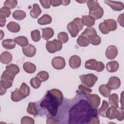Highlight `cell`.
<instances>
[{"mask_svg": "<svg viewBox=\"0 0 124 124\" xmlns=\"http://www.w3.org/2000/svg\"><path fill=\"white\" fill-rule=\"evenodd\" d=\"M63 94L57 89H52L47 92L41 100L39 105L45 112H47L50 117L56 116L59 107L62 104Z\"/></svg>", "mask_w": 124, "mask_h": 124, "instance_id": "obj_2", "label": "cell"}, {"mask_svg": "<svg viewBox=\"0 0 124 124\" xmlns=\"http://www.w3.org/2000/svg\"><path fill=\"white\" fill-rule=\"evenodd\" d=\"M73 22H74L77 25L79 31H80L83 29L84 24L83 23L82 19L79 17H76L75 19H74Z\"/></svg>", "mask_w": 124, "mask_h": 124, "instance_id": "obj_49", "label": "cell"}, {"mask_svg": "<svg viewBox=\"0 0 124 124\" xmlns=\"http://www.w3.org/2000/svg\"><path fill=\"white\" fill-rule=\"evenodd\" d=\"M67 30L72 37H76L79 31L77 25L73 21L70 22L67 26Z\"/></svg>", "mask_w": 124, "mask_h": 124, "instance_id": "obj_14", "label": "cell"}, {"mask_svg": "<svg viewBox=\"0 0 124 124\" xmlns=\"http://www.w3.org/2000/svg\"><path fill=\"white\" fill-rule=\"evenodd\" d=\"M119 67V63L115 61H113L108 62L106 64L107 70L110 73L116 72Z\"/></svg>", "mask_w": 124, "mask_h": 124, "instance_id": "obj_18", "label": "cell"}, {"mask_svg": "<svg viewBox=\"0 0 124 124\" xmlns=\"http://www.w3.org/2000/svg\"><path fill=\"white\" fill-rule=\"evenodd\" d=\"M81 36L86 37L88 39H90L97 36V32L95 29L93 27H87L84 31L81 33Z\"/></svg>", "mask_w": 124, "mask_h": 124, "instance_id": "obj_15", "label": "cell"}, {"mask_svg": "<svg viewBox=\"0 0 124 124\" xmlns=\"http://www.w3.org/2000/svg\"><path fill=\"white\" fill-rule=\"evenodd\" d=\"M31 37L32 40L34 42H38L41 39V35H40V31L37 30H34L31 32Z\"/></svg>", "mask_w": 124, "mask_h": 124, "instance_id": "obj_40", "label": "cell"}, {"mask_svg": "<svg viewBox=\"0 0 124 124\" xmlns=\"http://www.w3.org/2000/svg\"><path fill=\"white\" fill-rule=\"evenodd\" d=\"M69 64L70 67L73 69H77L80 66L81 59L77 55L72 56L69 60Z\"/></svg>", "mask_w": 124, "mask_h": 124, "instance_id": "obj_13", "label": "cell"}, {"mask_svg": "<svg viewBox=\"0 0 124 124\" xmlns=\"http://www.w3.org/2000/svg\"><path fill=\"white\" fill-rule=\"evenodd\" d=\"M89 16L92 17L95 20L99 19L101 18L104 14V10L101 7H100L96 10L93 11H89Z\"/></svg>", "mask_w": 124, "mask_h": 124, "instance_id": "obj_19", "label": "cell"}, {"mask_svg": "<svg viewBox=\"0 0 124 124\" xmlns=\"http://www.w3.org/2000/svg\"><path fill=\"white\" fill-rule=\"evenodd\" d=\"M11 98L14 102H18L23 99V96L18 89H16L11 93Z\"/></svg>", "mask_w": 124, "mask_h": 124, "instance_id": "obj_26", "label": "cell"}, {"mask_svg": "<svg viewBox=\"0 0 124 124\" xmlns=\"http://www.w3.org/2000/svg\"><path fill=\"white\" fill-rule=\"evenodd\" d=\"M107 85L111 90H116L120 87L121 80L118 77L113 76L109 78Z\"/></svg>", "mask_w": 124, "mask_h": 124, "instance_id": "obj_9", "label": "cell"}, {"mask_svg": "<svg viewBox=\"0 0 124 124\" xmlns=\"http://www.w3.org/2000/svg\"><path fill=\"white\" fill-rule=\"evenodd\" d=\"M41 80L38 78L37 77L33 78H31L30 80V84L31 85L34 89H37L38 88L41 84Z\"/></svg>", "mask_w": 124, "mask_h": 124, "instance_id": "obj_42", "label": "cell"}, {"mask_svg": "<svg viewBox=\"0 0 124 124\" xmlns=\"http://www.w3.org/2000/svg\"><path fill=\"white\" fill-rule=\"evenodd\" d=\"M42 37L45 40H48L54 35V31L51 28H46L42 30Z\"/></svg>", "mask_w": 124, "mask_h": 124, "instance_id": "obj_22", "label": "cell"}, {"mask_svg": "<svg viewBox=\"0 0 124 124\" xmlns=\"http://www.w3.org/2000/svg\"><path fill=\"white\" fill-rule=\"evenodd\" d=\"M7 28L10 31L14 33L17 32L20 30V25L14 21L10 22L7 25Z\"/></svg>", "mask_w": 124, "mask_h": 124, "instance_id": "obj_28", "label": "cell"}, {"mask_svg": "<svg viewBox=\"0 0 124 124\" xmlns=\"http://www.w3.org/2000/svg\"><path fill=\"white\" fill-rule=\"evenodd\" d=\"M22 51L23 54L28 57H33L36 51V49L33 45L28 44L24 47H22Z\"/></svg>", "mask_w": 124, "mask_h": 124, "instance_id": "obj_12", "label": "cell"}, {"mask_svg": "<svg viewBox=\"0 0 124 124\" xmlns=\"http://www.w3.org/2000/svg\"><path fill=\"white\" fill-rule=\"evenodd\" d=\"M85 67L86 69L99 72L104 69L105 65L101 62H97L95 59H90L85 62Z\"/></svg>", "mask_w": 124, "mask_h": 124, "instance_id": "obj_4", "label": "cell"}, {"mask_svg": "<svg viewBox=\"0 0 124 124\" xmlns=\"http://www.w3.org/2000/svg\"><path fill=\"white\" fill-rule=\"evenodd\" d=\"M99 92L105 97H108L110 94L111 89L107 84H102L99 87Z\"/></svg>", "mask_w": 124, "mask_h": 124, "instance_id": "obj_25", "label": "cell"}, {"mask_svg": "<svg viewBox=\"0 0 124 124\" xmlns=\"http://www.w3.org/2000/svg\"><path fill=\"white\" fill-rule=\"evenodd\" d=\"M106 56L109 60L115 59L118 54V49L116 46L113 45L109 46L106 50Z\"/></svg>", "mask_w": 124, "mask_h": 124, "instance_id": "obj_10", "label": "cell"}, {"mask_svg": "<svg viewBox=\"0 0 124 124\" xmlns=\"http://www.w3.org/2000/svg\"><path fill=\"white\" fill-rule=\"evenodd\" d=\"M6 92V90L4 89L2 86H0V95H2L5 94Z\"/></svg>", "mask_w": 124, "mask_h": 124, "instance_id": "obj_57", "label": "cell"}, {"mask_svg": "<svg viewBox=\"0 0 124 124\" xmlns=\"http://www.w3.org/2000/svg\"><path fill=\"white\" fill-rule=\"evenodd\" d=\"M100 123L99 119L98 118V116H95L92 117L89 121L88 124H99Z\"/></svg>", "mask_w": 124, "mask_h": 124, "instance_id": "obj_52", "label": "cell"}, {"mask_svg": "<svg viewBox=\"0 0 124 124\" xmlns=\"http://www.w3.org/2000/svg\"><path fill=\"white\" fill-rule=\"evenodd\" d=\"M46 49L50 53H54L58 51H60L62 47V43L57 39L52 41H47L46 44Z\"/></svg>", "mask_w": 124, "mask_h": 124, "instance_id": "obj_6", "label": "cell"}, {"mask_svg": "<svg viewBox=\"0 0 124 124\" xmlns=\"http://www.w3.org/2000/svg\"><path fill=\"white\" fill-rule=\"evenodd\" d=\"M46 124H58L59 122L53 117H48L46 121Z\"/></svg>", "mask_w": 124, "mask_h": 124, "instance_id": "obj_53", "label": "cell"}, {"mask_svg": "<svg viewBox=\"0 0 124 124\" xmlns=\"http://www.w3.org/2000/svg\"><path fill=\"white\" fill-rule=\"evenodd\" d=\"M36 77L39 78L41 82H44L48 79L49 74L46 71H41L37 74Z\"/></svg>", "mask_w": 124, "mask_h": 124, "instance_id": "obj_38", "label": "cell"}, {"mask_svg": "<svg viewBox=\"0 0 124 124\" xmlns=\"http://www.w3.org/2000/svg\"><path fill=\"white\" fill-rule=\"evenodd\" d=\"M2 45L6 49H12L15 47L16 43L14 40L11 39H5L2 42Z\"/></svg>", "mask_w": 124, "mask_h": 124, "instance_id": "obj_24", "label": "cell"}, {"mask_svg": "<svg viewBox=\"0 0 124 124\" xmlns=\"http://www.w3.org/2000/svg\"><path fill=\"white\" fill-rule=\"evenodd\" d=\"M23 68L24 71L29 74L34 73L36 69L35 65L29 62H25L23 65Z\"/></svg>", "mask_w": 124, "mask_h": 124, "instance_id": "obj_21", "label": "cell"}, {"mask_svg": "<svg viewBox=\"0 0 124 124\" xmlns=\"http://www.w3.org/2000/svg\"><path fill=\"white\" fill-rule=\"evenodd\" d=\"M52 21V18L51 17L47 14L44 15L42 16L39 18L37 22L39 24L43 25H46L50 24Z\"/></svg>", "mask_w": 124, "mask_h": 124, "instance_id": "obj_29", "label": "cell"}, {"mask_svg": "<svg viewBox=\"0 0 124 124\" xmlns=\"http://www.w3.org/2000/svg\"><path fill=\"white\" fill-rule=\"evenodd\" d=\"M106 115V117L110 120L117 119L118 121H121L123 120L124 118V108L111 106L108 108Z\"/></svg>", "mask_w": 124, "mask_h": 124, "instance_id": "obj_3", "label": "cell"}, {"mask_svg": "<svg viewBox=\"0 0 124 124\" xmlns=\"http://www.w3.org/2000/svg\"><path fill=\"white\" fill-rule=\"evenodd\" d=\"M27 112L32 115H37L38 114V111L36 107V104L34 102H30L29 103L28 106L27 108Z\"/></svg>", "mask_w": 124, "mask_h": 124, "instance_id": "obj_31", "label": "cell"}, {"mask_svg": "<svg viewBox=\"0 0 124 124\" xmlns=\"http://www.w3.org/2000/svg\"><path fill=\"white\" fill-rule=\"evenodd\" d=\"M33 8L30 11V14L31 16L34 18H37L41 14L42 11L38 4L34 3L33 4Z\"/></svg>", "mask_w": 124, "mask_h": 124, "instance_id": "obj_23", "label": "cell"}, {"mask_svg": "<svg viewBox=\"0 0 124 124\" xmlns=\"http://www.w3.org/2000/svg\"><path fill=\"white\" fill-rule=\"evenodd\" d=\"M58 40L62 43H66L68 41V35L65 32H61L57 36Z\"/></svg>", "mask_w": 124, "mask_h": 124, "instance_id": "obj_39", "label": "cell"}, {"mask_svg": "<svg viewBox=\"0 0 124 124\" xmlns=\"http://www.w3.org/2000/svg\"><path fill=\"white\" fill-rule=\"evenodd\" d=\"M0 34H1V38H0V40H2V38H3V36H4V32L2 31V30H0Z\"/></svg>", "mask_w": 124, "mask_h": 124, "instance_id": "obj_59", "label": "cell"}, {"mask_svg": "<svg viewBox=\"0 0 124 124\" xmlns=\"http://www.w3.org/2000/svg\"><path fill=\"white\" fill-rule=\"evenodd\" d=\"M98 116V111L93 108L88 100H79L68 111V124H88L93 117Z\"/></svg>", "mask_w": 124, "mask_h": 124, "instance_id": "obj_1", "label": "cell"}, {"mask_svg": "<svg viewBox=\"0 0 124 124\" xmlns=\"http://www.w3.org/2000/svg\"><path fill=\"white\" fill-rule=\"evenodd\" d=\"M108 97V100L110 105L111 106L118 108L119 102V97L118 95L116 93H113L110 95Z\"/></svg>", "mask_w": 124, "mask_h": 124, "instance_id": "obj_33", "label": "cell"}, {"mask_svg": "<svg viewBox=\"0 0 124 124\" xmlns=\"http://www.w3.org/2000/svg\"><path fill=\"white\" fill-rule=\"evenodd\" d=\"M82 20L83 24L88 27H91L95 23V19L90 16H83Z\"/></svg>", "mask_w": 124, "mask_h": 124, "instance_id": "obj_27", "label": "cell"}, {"mask_svg": "<svg viewBox=\"0 0 124 124\" xmlns=\"http://www.w3.org/2000/svg\"><path fill=\"white\" fill-rule=\"evenodd\" d=\"M99 29L100 31L103 34H108L109 32V31H108V30L106 28L104 22H101L99 24Z\"/></svg>", "mask_w": 124, "mask_h": 124, "instance_id": "obj_50", "label": "cell"}, {"mask_svg": "<svg viewBox=\"0 0 124 124\" xmlns=\"http://www.w3.org/2000/svg\"><path fill=\"white\" fill-rule=\"evenodd\" d=\"M50 3L51 5L53 6H58L62 4V0H51Z\"/></svg>", "mask_w": 124, "mask_h": 124, "instance_id": "obj_54", "label": "cell"}, {"mask_svg": "<svg viewBox=\"0 0 124 124\" xmlns=\"http://www.w3.org/2000/svg\"><path fill=\"white\" fill-rule=\"evenodd\" d=\"M124 14H121L118 18V22L122 27H124Z\"/></svg>", "mask_w": 124, "mask_h": 124, "instance_id": "obj_55", "label": "cell"}, {"mask_svg": "<svg viewBox=\"0 0 124 124\" xmlns=\"http://www.w3.org/2000/svg\"><path fill=\"white\" fill-rule=\"evenodd\" d=\"M86 98L91 106L94 108H97L100 104V98L96 94L88 93L86 94Z\"/></svg>", "mask_w": 124, "mask_h": 124, "instance_id": "obj_7", "label": "cell"}, {"mask_svg": "<svg viewBox=\"0 0 124 124\" xmlns=\"http://www.w3.org/2000/svg\"><path fill=\"white\" fill-rule=\"evenodd\" d=\"M77 92L81 94H87L91 93L92 92V90L89 87H87L83 85H79L78 86V90Z\"/></svg>", "mask_w": 124, "mask_h": 124, "instance_id": "obj_43", "label": "cell"}, {"mask_svg": "<svg viewBox=\"0 0 124 124\" xmlns=\"http://www.w3.org/2000/svg\"><path fill=\"white\" fill-rule=\"evenodd\" d=\"M15 77L9 74L6 70L4 71L1 76V79H6L13 81Z\"/></svg>", "mask_w": 124, "mask_h": 124, "instance_id": "obj_46", "label": "cell"}, {"mask_svg": "<svg viewBox=\"0 0 124 124\" xmlns=\"http://www.w3.org/2000/svg\"><path fill=\"white\" fill-rule=\"evenodd\" d=\"M15 42L22 47L26 46L28 45V40L25 36H20L14 38Z\"/></svg>", "mask_w": 124, "mask_h": 124, "instance_id": "obj_30", "label": "cell"}, {"mask_svg": "<svg viewBox=\"0 0 124 124\" xmlns=\"http://www.w3.org/2000/svg\"><path fill=\"white\" fill-rule=\"evenodd\" d=\"M89 41H90V43L91 44L94 46H97V45H99L101 43V39L100 37V36L97 35L94 37L89 39Z\"/></svg>", "mask_w": 124, "mask_h": 124, "instance_id": "obj_48", "label": "cell"}, {"mask_svg": "<svg viewBox=\"0 0 124 124\" xmlns=\"http://www.w3.org/2000/svg\"><path fill=\"white\" fill-rule=\"evenodd\" d=\"M17 4V1L15 0H7L4 3V6L9 8L10 9H14Z\"/></svg>", "mask_w": 124, "mask_h": 124, "instance_id": "obj_41", "label": "cell"}, {"mask_svg": "<svg viewBox=\"0 0 124 124\" xmlns=\"http://www.w3.org/2000/svg\"><path fill=\"white\" fill-rule=\"evenodd\" d=\"M21 124H34V120L30 117L24 116L21 120Z\"/></svg>", "mask_w": 124, "mask_h": 124, "instance_id": "obj_47", "label": "cell"}, {"mask_svg": "<svg viewBox=\"0 0 124 124\" xmlns=\"http://www.w3.org/2000/svg\"><path fill=\"white\" fill-rule=\"evenodd\" d=\"M19 90L21 94H22L24 98H26L30 94V88L25 83H22Z\"/></svg>", "mask_w": 124, "mask_h": 124, "instance_id": "obj_37", "label": "cell"}, {"mask_svg": "<svg viewBox=\"0 0 124 124\" xmlns=\"http://www.w3.org/2000/svg\"><path fill=\"white\" fill-rule=\"evenodd\" d=\"M40 2L42 7L45 9H48L50 7L51 3L49 0H40Z\"/></svg>", "mask_w": 124, "mask_h": 124, "instance_id": "obj_51", "label": "cell"}, {"mask_svg": "<svg viewBox=\"0 0 124 124\" xmlns=\"http://www.w3.org/2000/svg\"><path fill=\"white\" fill-rule=\"evenodd\" d=\"M77 43L80 46L86 47L88 46L90 43L89 39L86 37L80 35L77 40Z\"/></svg>", "mask_w": 124, "mask_h": 124, "instance_id": "obj_32", "label": "cell"}, {"mask_svg": "<svg viewBox=\"0 0 124 124\" xmlns=\"http://www.w3.org/2000/svg\"><path fill=\"white\" fill-rule=\"evenodd\" d=\"M104 24L109 31H114L117 29V24L116 21L112 19H108L104 20Z\"/></svg>", "mask_w": 124, "mask_h": 124, "instance_id": "obj_17", "label": "cell"}, {"mask_svg": "<svg viewBox=\"0 0 124 124\" xmlns=\"http://www.w3.org/2000/svg\"><path fill=\"white\" fill-rule=\"evenodd\" d=\"M109 108V104L105 100H103L102 102V106L98 110V112L100 115L103 117H106V113L108 108Z\"/></svg>", "mask_w": 124, "mask_h": 124, "instance_id": "obj_35", "label": "cell"}, {"mask_svg": "<svg viewBox=\"0 0 124 124\" xmlns=\"http://www.w3.org/2000/svg\"><path fill=\"white\" fill-rule=\"evenodd\" d=\"M6 70L11 75L15 77L20 71L18 66L15 64H10L6 66Z\"/></svg>", "mask_w": 124, "mask_h": 124, "instance_id": "obj_20", "label": "cell"}, {"mask_svg": "<svg viewBox=\"0 0 124 124\" xmlns=\"http://www.w3.org/2000/svg\"><path fill=\"white\" fill-rule=\"evenodd\" d=\"M81 83L89 88L94 86L98 79L97 77L93 74H88L79 76Z\"/></svg>", "mask_w": 124, "mask_h": 124, "instance_id": "obj_5", "label": "cell"}, {"mask_svg": "<svg viewBox=\"0 0 124 124\" xmlns=\"http://www.w3.org/2000/svg\"><path fill=\"white\" fill-rule=\"evenodd\" d=\"M87 4L89 9V11L96 10L100 7L98 2L96 0H88L87 1Z\"/></svg>", "mask_w": 124, "mask_h": 124, "instance_id": "obj_36", "label": "cell"}, {"mask_svg": "<svg viewBox=\"0 0 124 124\" xmlns=\"http://www.w3.org/2000/svg\"><path fill=\"white\" fill-rule=\"evenodd\" d=\"M52 65L56 69H62L65 66V60L61 56L55 57L52 60Z\"/></svg>", "mask_w": 124, "mask_h": 124, "instance_id": "obj_8", "label": "cell"}, {"mask_svg": "<svg viewBox=\"0 0 124 124\" xmlns=\"http://www.w3.org/2000/svg\"><path fill=\"white\" fill-rule=\"evenodd\" d=\"M13 56L11 53L8 51L3 52L0 56V62L3 64H8L12 61Z\"/></svg>", "mask_w": 124, "mask_h": 124, "instance_id": "obj_16", "label": "cell"}, {"mask_svg": "<svg viewBox=\"0 0 124 124\" xmlns=\"http://www.w3.org/2000/svg\"><path fill=\"white\" fill-rule=\"evenodd\" d=\"M104 2L109 5L111 8L114 11H120L124 9V5L122 2L111 1L109 0H104Z\"/></svg>", "mask_w": 124, "mask_h": 124, "instance_id": "obj_11", "label": "cell"}, {"mask_svg": "<svg viewBox=\"0 0 124 124\" xmlns=\"http://www.w3.org/2000/svg\"><path fill=\"white\" fill-rule=\"evenodd\" d=\"M6 19L5 17L1 15H0V26L1 27H4L5 25Z\"/></svg>", "mask_w": 124, "mask_h": 124, "instance_id": "obj_56", "label": "cell"}, {"mask_svg": "<svg viewBox=\"0 0 124 124\" xmlns=\"http://www.w3.org/2000/svg\"><path fill=\"white\" fill-rule=\"evenodd\" d=\"M13 81L9 80L1 79L0 86H2L4 89L7 90V89L12 87L13 85Z\"/></svg>", "mask_w": 124, "mask_h": 124, "instance_id": "obj_44", "label": "cell"}, {"mask_svg": "<svg viewBox=\"0 0 124 124\" xmlns=\"http://www.w3.org/2000/svg\"><path fill=\"white\" fill-rule=\"evenodd\" d=\"M11 14L10 9L6 7H2L0 9V15H2L5 17H8Z\"/></svg>", "mask_w": 124, "mask_h": 124, "instance_id": "obj_45", "label": "cell"}, {"mask_svg": "<svg viewBox=\"0 0 124 124\" xmlns=\"http://www.w3.org/2000/svg\"><path fill=\"white\" fill-rule=\"evenodd\" d=\"M13 17L16 20H21L26 16L25 12L22 10H16L12 14Z\"/></svg>", "mask_w": 124, "mask_h": 124, "instance_id": "obj_34", "label": "cell"}, {"mask_svg": "<svg viewBox=\"0 0 124 124\" xmlns=\"http://www.w3.org/2000/svg\"><path fill=\"white\" fill-rule=\"evenodd\" d=\"M70 2V0H62V5H67Z\"/></svg>", "mask_w": 124, "mask_h": 124, "instance_id": "obj_58", "label": "cell"}, {"mask_svg": "<svg viewBox=\"0 0 124 124\" xmlns=\"http://www.w3.org/2000/svg\"><path fill=\"white\" fill-rule=\"evenodd\" d=\"M77 2H80V3H83V2H86V0H84V1H77Z\"/></svg>", "mask_w": 124, "mask_h": 124, "instance_id": "obj_60", "label": "cell"}]
</instances>
